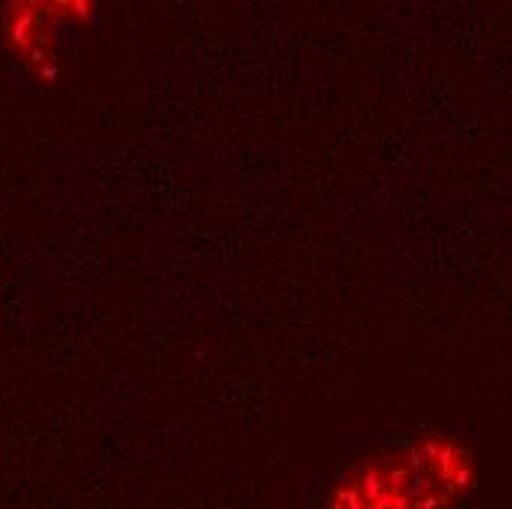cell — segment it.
Segmentation results:
<instances>
[{"instance_id":"cell-1","label":"cell","mask_w":512,"mask_h":509,"mask_svg":"<svg viewBox=\"0 0 512 509\" xmlns=\"http://www.w3.org/2000/svg\"><path fill=\"white\" fill-rule=\"evenodd\" d=\"M474 483V451L424 430L354 459L327 486L324 509H457Z\"/></svg>"},{"instance_id":"cell-2","label":"cell","mask_w":512,"mask_h":509,"mask_svg":"<svg viewBox=\"0 0 512 509\" xmlns=\"http://www.w3.org/2000/svg\"><path fill=\"white\" fill-rule=\"evenodd\" d=\"M89 3H9L0 15V33L12 56L42 83L62 71V33L77 21H89Z\"/></svg>"}]
</instances>
